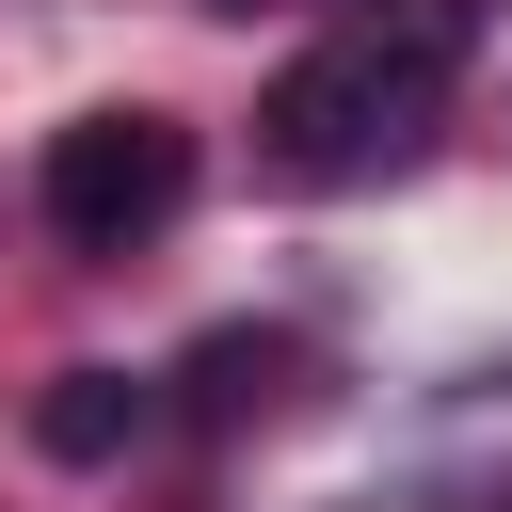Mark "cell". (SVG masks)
I'll return each mask as SVG.
<instances>
[{
  "mask_svg": "<svg viewBox=\"0 0 512 512\" xmlns=\"http://www.w3.org/2000/svg\"><path fill=\"white\" fill-rule=\"evenodd\" d=\"M224 16H256V0H224Z\"/></svg>",
  "mask_w": 512,
  "mask_h": 512,
  "instance_id": "obj_5",
  "label": "cell"
},
{
  "mask_svg": "<svg viewBox=\"0 0 512 512\" xmlns=\"http://www.w3.org/2000/svg\"><path fill=\"white\" fill-rule=\"evenodd\" d=\"M144 416H160V384H144V368H48L32 448H48V464H128V448H144Z\"/></svg>",
  "mask_w": 512,
  "mask_h": 512,
  "instance_id": "obj_3",
  "label": "cell"
},
{
  "mask_svg": "<svg viewBox=\"0 0 512 512\" xmlns=\"http://www.w3.org/2000/svg\"><path fill=\"white\" fill-rule=\"evenodd\" d=\"M464 32H480L464 0H416L400 32H336V48H304V64L256 96V160H272L288 192H352V176L416 160V144H432V112H448Z\"/></svg>",
  "mask_w": 512,
  "mask_h": 512,
  "instance_id": "obj_1",
  "label": "cell"
},
{
  "mask_svg": "<svg viewBox=\"0 0 512 512\" xmlns=\"http://www.w3.org/2000/svg\"><path fill=\"white\" fill-rule=\"evenodd\" d=\"M288 368H304V352H288L272 320H224V336L176 368V400H192L208 432H240V416H272V400H288Z\"/></svg>",
  "mask_w": 512,
  "mask_h": 512,
  "instance_id": "obj_4",
  "label": "cell"
},
{
  "mask_svg": "<svg viewBox=\"0 0 512 512\" xmlns=\"http://www.w3.org/2000/svg\"><path fill=\"white\" fill-rule=\"evenodd\" d=\"M32 208H48L64 256H128V240H160L192 208V128L176 112H80V128H48Z\"/></svg>",
  "mask_w": 512,
  "mask_h": 512,
  "instance_id": "obj_2",
  "label": "cell"
}]
</instances>
